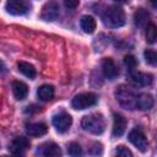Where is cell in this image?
Segmentation results:
<instances>
[{
    "mask_svg": "<svg viewBox=\"0 0 157 157\" xmlns=\"http://www.w3.org/2000/svg\"><path fill=\"white\" fill-rule=\"evenodd\" d=\"M81 126L83 128L85 131H87L90 134L101 135L105 129V121H104V118L102 117V114L93 113V114L83 117V119L81 121Z\"/></svg>",
    "mask_w": 157,
    "mask_h": 157,
    "instance_id": "obj_1",
    "label": "cell"
},
{
    "mask_svg": "<svg viewBox=\"0 0 157 157\" xmlns=\"http://www.w3.org/2000/svg\"><path fill=\"white\" fill-rule=\"evenodd\" d=\"M103 22L105 26L112 28L121 27L125 23V13L123 9L117 5H112L108 9H105L103 13Z\"/></svg>",
    "mask_w": 157,
    "mask_h": 157,
    "instance_id": "obj_2",
    "label": "cell"
},
{
    "mask_svg": "<svg viewBox=\"0 0 157 157\" xmlns=\"http://www.w3.org/2000/svg\"><path fill=\"white\" fill-rule=\"evenodd\" d=\"M117 101L119 104L129 110H132L136 108V94L126 86H120L115 92Z\"/></svg>",
    "mask_w": 157,
    "mask_h": 157,
    "instance_id": "obj_3",
    "label": "cell"
},
{
    "mask_svg": "<svg viewBox=\"0 0 157 157\" xmlns=\"http://www.w3.org/2000/svg\"><path fill=\"white\" fill-rule=\"evenodd\" d=\"M97 102H98V98H97V96L94 93L85 92V93H80V94L75 96L72 102H71V105H72L74 109L82 110V109H86V108L96 105Z\"/></svg>",
    "mask_w": 157,
    "mask_h": 157,
    "instance_id": "obj_4",
    "label": "cell"
},
{
    "mask_svg": "<svg viewBox=\"0 0 157 157\" xmlns=\"http://www.w3.org/2000/svg\"><path fill=\"white\" fill-rule=\"evenodd\" d=\"M52 121H53V125L56 129V131L63 134V132H66L70 129V126L72 124V118L66 112H59L53 117Z\"/></svg>",
    "mask_w": 157,
    "mask_h": 157,
    "instance_id": "obj_5",
    "label": "cell"
},
{
    "mask_svg": "<svg viewBox=\"0 0 157 157\" xmlns=\"http://www.w3.org/2000/svg\"><path fill=\"white\" fill-rule=\"evenodd\" d=\"M129 141H130L137 150H140L141 152H145V151L147 150V145H148L147 139H146L145 134H144L140 129H137V128L132 129V130L129 132Z\"/></svg>",
    "mask_w": 157,
    "mask_h": 157,
    "instance_id": "obj_6",
    "label": "cell"
},
{
    "mask_svg": "<svg viewBox=\"0 0 157 157\" xmlns=\"http://www.w3.org/2000/svg\"><path fill=\"white\" fill-rule=\"evenodd\" d=\"M6 11L13 16H21L28 11V4L25 0H7Z\"/></svg>",
    "mask_w": 157,
    "mask_h": 157,
    "instance_id": "obj_7",
    "label": "cell"
},
{
    "mask_svg": "<svg viewBox=\"0 0 157 157\" xmlns=\"http://www.w3.org/2000/svg\"><path fill=\"white\" fill-rule=\"evenodd\" d=\"M59 15V5L55 1H49L42 7L40 17L44 21H54Z\"/></svg>",
    "mask_w": 157,
    "mask_h": 157,
    "instance_id": "obj_8",
    "label": "cell"
},
{
    "mask_svg": "<svg viewBox=\"0 0 157 157\" xmlns=\"http://www.w3.org/2000/svg\"><path fill=\"white\" fill-rule=\"evenodd\" d=\"M130 80L135 86H148L152 82V75L146 72H140L136 70H130Z\"/></svg>",
    "mask_w": 157,
    "mask_h": 157,
    "instance_id": "obj_9",
    "label": "cell"
},
{
    "mask_svg": "<svg viewBox=\"0 0 157 157\" xmlns=\"http://www.w3.org/2000/svg\"><path fill=\"white\" fill-rule=\"evenodd\" d=\"M29 147V141L25 136H17L12 140L9 150L13 155H22L27 148Z\"/></svg>",
    "mask_w": 157,
    "mask_h": 157,
    "instance_id": "obj_10",
    "label": "cell"
},
{
    "mask_svg": "<svg viewBox=\"0 0 157 157\" xmlns=\"http://www.w3.org/2000/svg\"><path fill=\"white\" fill-rule=\"evenodd\" d=\"M102 71L103 75L108 78V80H114L118 77L119 75V70L118 66L115 65V63L110 59V58H105L102 61Z\"/></svg>",
    "mask_w": 157,
    "mask_h": 157,
    "instance_id": "obj_11",
    "label": "cell"
},
{
    "mask_svg": "<svg viewBox=\"0 0 157 157\" xmlns=\"http://www.w3.org/2000/svg\"><path fill=\"white\" fill-rule=\"evenodd\" d=\"M37 153L45 157H58V156H61V150L55 142H45L39 146V148L37 150Z\"/></svg>",
    "mask_w": 157,
    "mask_h": 157,
    "instance_id": "obj_12",
    "label": "cell"
},
{
    "mask_svg": "<svg viewBox=\"0 0 157 157\" xmlns=\"http://www.w3.org/2000/svg\"><path fill=\"white\" fill-rule=\"evenodd\" d=\"M153 107V97L150 93H141L136 96V108L141 110H150Z\"/></svg>",
    "mask_w": 157,
    "mask_h": 157,
    "instance_id": "obj_13",
    "label": "cell"
},
{
    "mask_svg": "<svg viewBox=\"0 0 157 157\" xmlns=\"http://www.w3.org/2000/svg\"><path fill=\"white\" fill-rule=\"evenodd\" d=\"M126 129V120L124 117H121L120 114H114V119H113V135L114 136H121L125 132Z\"/></svg>",
    "mask_w": 157,
    "mask_h": 157,
    "instance_id": "obj_14",
    "label": "cell"
},
{
    "mask_svg": "<svg viewBox=\"0 0 157 157\" xmlns=\"http://www.w3.org/2000/svg\"><path fill=\"white\" fill-rule=\"evenodd\" d=\"M12 92H13V96L17 101H23L27 97L28 87L22 81H13L12 82Z\"/></svg>",
    "mask_w": 157,
    "mask_h": 157,
    "instance_id": "obj_15",
    "label": "cell"
},
{
    "mask_svg": "<svg viewBox=\"0 0 157 157\" xmlns=\"http://www.w3.org/2000/svg\"><path fill=\"white\" fill-rule=\"evenodd\" d=\"M26 131L29 136H42L48 131V128L44 123H31L26 126Z\"/></svg>",
    "mask_w": 157,
    "mask_h": 157,
    "instance_id": "obj_16",
    "label": "cell"
},
{
    "mask_svg": "<svg viewBox=\"0 0 157 157\" xmlns=\"http://www.w3.org/2000/svg\"><path fill=\"white\" fill-rule=\"evenodd\" d=\"M37 96L43 102H49L54 97V87L52 85H43L38 88Z\"/></svg>",
    "mask_w": 157,
    "mask_h": 157,
    "instance_id": "obj_17",
    "label": "cell"
},
{
    "mask_svg": "<svg viewBox=\"0 0 157 157\" xmlns=\"http://www.w3.org/2000/svg\"><path fill=\"white\" fill-rule=\"evenodd\" d=\"M80 26L85 33H93L96 29V21L92 16H82L80 20Z\"/></svg>",
    "mask_w": 157,
    "mask_h": 157,
    "instance_id": "obj_18",
    "label": "cell"
},
{
    "mask_svg": "<svg viewBox=\"0 0 157 157\" xmlns=\"http://www.w3.org/2000/svg\"><path fill=\"white\" fill-rule=\"evenodd\" d=\"M17 67H18V71L21 74H23L25 76H27L28 78H34L36 77V69L32 64L26 63V61H20L17 64Z\"/></svg>",
    "mask_w": 157,
    "mask_h": 157,
    "instance_id": "obj_19",
    "label": "cell"
},
{
    "mask_svg": "<svg viewBox=\"0 0 157 157\" xmlns=\"http://www.w3.org/2000/svg\"><path fill=\"white\" fill-rule=\"evenodd\" d=\"M148 18H150V15H148V12H147L146 10H144V9L136 10V12H135V15H134L135 23H136L137 26H140V27L145 26V25L148 22Z\"/></svg>",
    "mask_w": 157,
    "mask_h": 157,
    "instance_id": "obj_20",
    "label": "cell"
},
{
    "mask_svg": "<svg viewBox=\"0 0 157 157\" xmlns=\"http://www.w3.org/2000/svg\"><path fill=\"white\" fill-rule=\"evenodd\" d=\"M156 38H157V28L153 23H148L147 27H146V40H147V43H150V44L155 43Z\"/></svg>",
    "mask_w": 157,
    "mask_h": 157,
    "instance_id": "obj_21",
    "label": "cell"
},
{
    "mask_svg": "<svg viewBox=\"0 0 157 157\" xmlns=\"http://www.w3.org/2000/svg\"><path fill=\"white\" fill-rule=\"evenodd\" d=\"M144 56H145V60L147 64L150 65H155L156 64V60H157V55H156V52L152 50V49H146L145 53H144Z\"/></svg>",
    "mask_w": 157,
    "mask_h": 157,
    "instance_id": "obj_22",
    "label": "cell"
},
{
    "mask_svg": "<svg viewBox=\"0 0 157 157\" xmlns=\"http://www.w3.org/2000/svg\"><path fill=\"white\" fill-rule=\"evenodd\" d=\"M67 153L70 156H80L82 153V150H81V146L77 144V142H71L67 146Z\"/></svg>",
    "mask_w": 157,
    "mask_h": 157,
    "instance_id": "obj_23",
    "label": "cell"
},
{
    "mask_svg": "<svg viewBox=\"0 0 157 157\" xmlns=\"http://www.w3.org/2000/svg\"><path fill=\"white\" fill-rule=\"evenodd\" d=\"M124 64L129 67V70H132V69H135L136 67V59L132 56V55H126L125 58H124Z\"/></svg>",
    "mask_w": 157,
    "mask_h": 157,
    "instance_id": "obj_24",
    "label": "cell"
},
{
    "mask_svg": "<svg viewBox=\"0 0 157 157\" xmlns=\"http://www.w3.org/2000/svg\"><path fill=\"white\" fill-rule=\"evenodd\" d=\"M117 155L118 156H125V157H131L132 156L131 151L128 150V147H125V146H119L117 148Z\"/></svg>",
    "mask_w": 157,
    "mask_h": 157,
    "instance_id": "obj_25",
    "label": "cell"
},
{
    "mask_svg": "<svg viewBox=\"0 0 157 157\" xmlns=\"http://www.w3.org/2000/svg\"><path fill=\"white\" fill-rule=\"evenodd\" d=\"M64 2L67 9H76L78 6L80 0H64Z\"/></svg>",
    "mask_w": 157,
    "mask_h": 157,
    "instance_id": "obj_26",
    "label": "cell"
},
{
    "mask_svg": "<svg viewBox=\"0 0 157 157\" xmlns=\"http://www.w3.org/2000/svg\"><path fill=\"white\" fill-rule=\"evenodd\" d=\"M5 70V65H4V63L0 60V72H2Z\"/></svg>",
    "mask_w": 157,
    "mask_h": 157,
    "instance_id": "obj_27",
    "label": "cell"
},
{
    "mask_svg": "<svg viewBox=\"0 0 157 157\" xmlns=\"http://www.w3.org/2000/svg\"><path fill=\"white\" fill-rule=\"evenodd\" d=\"M151 4H152V6H153V7H156V6H157V2H156V0H151Z\"/></svg>",
    "mask_w": 157,
    "mask_h": 157,
    "instance_id": "obj_28",
    "label": "cell"
},
{
    "mask_svg": "<svg viewBox=\"0 0 157 157\" xmlns=\"http://www.w3.org/2000/svg\"><path fill=\"white\" fill-rule=\"evenodd\" d=\"M115 1H118V2H126V1H129V0H115Z\"/></svg>",
    "mask_w": 157,
    "mask_h": 157,
    "instance_id": "obj_29",
    "label": "cell"
}]
</instances>
